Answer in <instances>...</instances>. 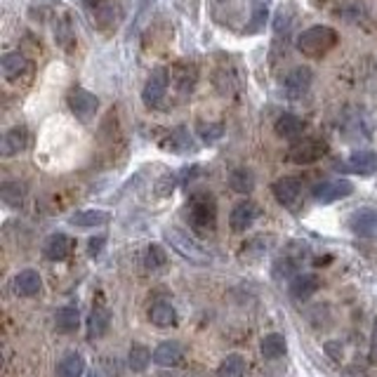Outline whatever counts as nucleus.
Segmentation results:
<instances>
[{
  "mask_svg": "<svg viewBox=\"0 0 377 377\" xmlns=\"http://www.w3.org/2000/svg\"><path fill=\"white\" fill-rule=\"evenodd\" d=\"M339 36L335 29L330 26H309L305 29L302 33L298 36V50L305 54V57H311V59H318L323 57L337 45Z\"/></svg>",
  "mask_w": 377,
  "mask_h": 377,
  "instance_id": "nucleus-1",
  "label": "nucleus"
},
{
  "mask_svg": "<svg viewBox=\"0 0 377 377\" xmlns=\"http://www.w3.org/2000/svg\"><path fill=\"white\" fill-rule=\"evenodd\" d=\"M165 240H168L170 248L175 250L179 257L187 259V262H191V264H196V267H208L210 264V255L189 236L187 231H184V229L168 226L165 229Z\"/></svg>",
  "mask_w": 377,
  "mask_h": 377,
  "instance_id": "nucleus-2",
  "label": "nucleus"
},
{
  "mask_svg": "<svg viewBox=\"0 0 377 377\" xmlns=\"http://www.w3.org/2000/svg\"><path fill=\"white\" fill-rule=\"evenodd\" d=\"M189 220L191 226L199 229V231H208L215 229L217 222V203L210 194H196L189 203Z\"/></svg>",
  "mask_w": 377,
  "mask_h": 377,
  "instance_id": "nucleus-3",
  "label": "nucleus"
},
{
  "mask_svg": "<svg viewBox=\"0 0 377 377\" xmlns=\"http://www.w3.org/2000/svg\"><path fill=\"white\" fill-rule=\"evenodd\" d=\"M170 85V71L165 66H156L149 78H146L144 88H141V102H144L146 109H158L160 102L165 100V92H168Z\"/></svg>",
  "mask_w": 377,
  "mask_h": 377,
  "instance_id": "nucleus-4",
  "label": "nucleus"
},
{
  "mask_svg": "<svg viewBox=\"0 0 377 377\" xmlns=\"http://www.w3.org/2000/svg\"><path fill=\"white\" fill-rule=\"evenodd\" d=\"M351 194H354V184L349 179H323V182L314 184L311 189V199L316 203H323V206L342 201Z\"/></svg>",
  "mask_w": 377,
  "mask_h": 377,
  "instance_id": "nucleus-5",
  "label": "nucleus"
},
{
  "mask_svg": "<svg viewBox=\"0 0 377 377\" xmlns=\"http://www.w3.org/2000/svg\"><path fill=\"white\" fill-rule=\"evenodd\" d=\"M66 104H69L71 114L83 123L95 118L97 109H100V100H97V95H92V92L85 90V88H73L69 95H66Z\"/></svg>",
  "mask_w": 377,
  "mask_h": 377,
  "instance_id": "nucleus-6",
  "label": "nucleus"
},
{
  "mask_svg": "<svg viewBox=\"0 0 377 377\" xmlns=\"http://www.w3.org/2000/svg\"><path fill=\"white\" fill-rule=\"evenodd\" d=\"M325 151H328V144L323 139L307 137V139H300L298 144L290 146L288 160L295 165H311V163H316L318 158H323Z\"/></svg>",
  "mask_w": 377,
  "mask_h": 377,
  "instance_id": "nucleus-7",
  "label": "nucleus"
},
{
  "mask_svg": "<svg viewBox=\"0 0 377 377\" xmlns=\"http://www.w3.org/2000/svg\"><path fill=\"white\" fill-rule=\"evenodd\" d=\"M314 83V71L309 66H295L283 80V92H286L288 100L298 102L302 97H307V92L311 90Z\"/></svg>",
  "mask_w": 377,
  "mask_h": 377,
  "instance_id": "nucleus-8",
  "label": "nucleus"
},
{
  "mask_svg": "<svg viewBox=\"0 0 377 377\" xmlns=\"http://www.w3.org/2000/svg\"><path fill=\"white\" fill-rule=\"evenodd\" d=\"M271 194H274V199L281 203L283 208L295 210L302 199V182L298 177H281L271 184Z\"/></svg>",
  "mask_w": 377,
  "mask_h": 377,
  "instance_id": "nucleus-9",
  "label": "nucleus"
},
{
  "mask_svg": "<svg viewBox=\"0 0 377 377\" xmlns=\"http://www.w3.org/2000/svg\"><path fill=\"white\" fill-rule=\"evenodd\" d=\"M26 146H29V130L24 125H15L5 132L3 141H0V153H3L5 158H12L17 156V153H22Z\"/></svg>",
  "mask_w": 377,
  "mask_h": 377,
  "instance_id": "nucleus-10",
  "label": "nucleus"
},
{
  "mask_svg": "<svg viewBox=\"0 0 377 377\" xmlns=\"http://www.w3.org/2000/svg\"><path fill=\"white\" fill-rule=\"evenodd\" d=\"M255 220H257V206L252 201H240L238 206L231 210V215H229V224L238 233L248 231V229L255 224Z\"/></svg>",
  "mask_w": 377,
  "mask_h": 377,
  "instance_id": "nucleus-11",
  "label": "nucleus"
},
{
  "mask_svg": "<svg viewBox=\"0 0 377 377\" xmlns=\"http://www.w3.org/2000/svg\"><path fill=\"white\" fill-rule=\"evenodd\" d=\"M349 226L354 229V233L361 236H375L377 233V210L375 208H358L351 213Z\"/></svg>",
  "mask_w": 377,
  "mask_h": 377,
  "instance_id": "nucleus-12",
  "label": "nucleus"
},
{
  "mask_svg": "<svg viewBox=\"0 0 377 377\" xmlns=\"http://www.w3.org/2000/svg\"><path fill=\"white\" fill-rule=\"evenodd\" d=\"M71 248L73 243L66 233H52V236L45 240V245H43V255L50 259V262H64V259L71 255Z\"/></svg>",
  "mask_w": 377,
  "mask_h": 377,
  "instance_id": "nucleus-13",
  "label": "nucleus"
},
{
  "mask_svg": "<svg viewBox=\"0 0 377 377\" xmlns=\"http://www.w3.org/2000/svg\"><path fill=\"white\" fill-rule=\"evenodd\" d=\"M344 170L354 172V175H361V177L373 175V172H377V153H373V151H354L347 158V163H344Z\"/></svg>",
  "mask_w": 377,
  "mask_h": 377,
  "instance_id": "nucleus-14",
  "label": "nucleus"
},
{
  "mask_svg": "<svg viewBox=\"0 0 377 377\" xmlns=\"http://www.w3.org/2000/svg\"><path fill=\"white\" fill-rule=\"evenodd\" d=\"M182 356H184V347L179 342H175V339H165V342H160L158 347L153 349V361L163 368L177 366V363L182 361Z\"/></svg>",
  "mask_w": 377,
  "mask_h": 377,
  "instance_id": "nucleus-15",
  "label": "nucleus"
},
{
  "mask_svg": "<svg viewBox=\"0 0 377 377\" xmlns=\"http://www.w3.org/2000/svg\"><path fill=\"white\" fill-rule=\"evenodd\" d=\"M43 288L40 274L36 269H24L15 276V290L22 298H36Z\"/></svg>",
  "mask_w": 377,
  "mask_h": 377,
  "instance_id": "nucleus-16",
  "label": "nucleus"
},
{
  "mask_svg": "<svg viewBox=\"0 0 377 377\" xmlns=\"http://www.w3.org/2000/svg\"><path fill=\"white\" fill-rule=\"evenodd\" d=\"M274 130L281 139H298L305 132V121L295 114H281L274 123Z\"/></svg>",
  "mask_w": 377,
  "mask_h": 377,
  "instance_id": "nucleus-17",
  "label": "nucleus"
},
{
  "mask_svg": "<svg viewBox=\"0 0 377 377\" xmlns=\"http://www.w3.org/2000/svg\"><path fill=\"white\" fill-rule=\"evenodd\" d=\"M111 220V213L107 210H78V213L71 215V224L73 226H80V229H92V226H104L109 224Z\"/></svg>",
  "mask_w": 377,
  "mask_h": 377,
  "instance_id": "nucleus-18",
  "label": "nucleus"
},
{
  "mask_svg": "<svg viewBox=\"0 0 377 377\" xmlns=\"http://www.w3.org/2000/svg\"><path fill=\"white\" fill-rule=\"evenodd\" d=\"M318 290V278L314 274H295L290 281V295L295 300H309L311 295H316Z\"/></svg>",
  "mask_w": 377,
  "mask_h": 377,
  "instance_id": "nucleus-19",
  "label": "nucleus"
},
{
  "mask_svg": "<svg viewBox=\"0 0 377 377\" xmlns=\"http://www.w3.org/2000/svg\"><path fill=\"white\" fill-rule=\"evenodd\" d=\"M172 78H175L177 90L182 92V95H189V92L196 88V80H199V69H196L194 64H189V61H182V64L175 66V73H172Z\"/></svg>",
  "mask_w": 377,
  "mask_h": 377,
  "instance_id": "nucleus-20",
  "label": "nucleus"
},
{
  "mask_svg": "<svg viewBox=\"0 0 377 377\" xmlns=\"http://www.w3.org/2000/svg\"><path fill=\"white\" fill-rule=\"evenodd\" d=\"M0 69H3V76L8 80H17L22 73H26L29 61L22 52H8L3 54V61H0Z\"/></svg>",
  "mask_w": 377,
  "mask_h": 377,
  "instance_id": "nucleus-21",
  "label": "nucleus"
},
{
  "mask_svg": "<svg viewBox=\"0 0 377 377\" xmlns=\"http://www.w3.org/2000/svg\"><path fill=\"white\" fill-rule=\"evenodd\" d=\"M259 349H262V356L264 358H269V361H276V358L286 356L288 342H286V337H283L281 332H269V335L262 339Z\"/></svg>",
  "mask_w": 377,
  "mask_h": 377,
  "instance_id": "nucleus-22",
  "label": "nucleus"
},
{
  "mask_svg": "<svg viewBox=\"0 0 377 377\" xmlns=\"http://www.w3.org/2000/svg\"><path fill=\"white\" fill-rule=\"evenodd\" d=\"M149 318L153 325L158 328H170L177 323V311L170 302H156L151 309H149Z\"/></svg>",
  "mask_w": 377,
  "mask_h": 377,
  "instance_id": "nucleus-23",
  "label": "nucleus"
},
{
  "mask_svg": "<svg viewBox=\"0 0 377 377\" xmlns=\"http://www.w3.org/2000/svg\"><path fill=\"white\" fill-rule=\"evenodd\" d=\"M229 187L231 191H236V194H252V189H255V175H252L250 168H236L231 170V175H229Z\"/></svg>",
  "mask_w": 377,
  "mask_h": 377,
  "instance_id": "nucleus-24",
  "label": "nucleus"
},
{
  "mask_svg": "<svg viewBox=\"0 0 377 377\" xmlns=\"http://www.w3.org/2000/svg\"><path fill=\"white\" fill-rule=\"evenodd\" d=\"M78 323H80V311L76 307H61L54 311V325H57V330L64 332V335L76 330Z\"/></svg>",
  "mask_w": 377,
  "mask_h": 377,
  "instance_id": "nucleus-25",
  "label": "nucleus"
},
{
  "mask_svg": "<svg viewBox=\"0 0 377 377\" xmlns=\"http://www.w3.org/2000/svg\"><path fill=\"white\" fill-rule=\"evenodd\" d=\"M83 370H85V361L78 351H69V354L57 363L59 377H83Z\"/></svg>",
  "mask_w": 377,
  "mask_h": 377,
  "instance_id": "nucleus-26",
  "label": "nucleus"
},
{
  "mask_svg": "<svg viewBox=\"0 0 377 377\" xmlns=\"http://www.w3.org/2000/svg\"><path fill=\"white\" fill-rule=\"evenodd\" d=\"M0 196L8 206H22L24 199H26V184L20 182V179H8V182L0 187Z\"/></svg>",
  "mask_w": 377,
  "mask_h": 377,
  "instance_id": "nucleus-27",
  "label": "nucleus"
},
{
  "mask_svg": "<svg viewBox=\"0 0 377 377\" xmlns=\"http://www.w3.org/2000/svg\"><path fill=\"white\" fill-rule=\"evenodd\" d=\"M109 325H111V314H109V309H104V307H95V309H92L90 321H88L90 337H92V339H95V337H102L104 332L109 330Z\"/></svg>",
  "mask_w": 377,
  "mask_h": 377,
  "instance_id": "nucleus-28",
  "label": "nucleus"
},
{
  "mask_svg": "<svg viewBox=\"0 0 377 377\" xmlns=\"http://www.w3.org/2000/svg\"><path fill=\"white\" fill-rule=\"evenodd\" d=\"M165 149L175 151V153H187L194 151V141H191V134L187 132V128H177L170 132V139L165 141Z\"/></svg>",
  "mask_w": 377,
  "mask_h": 377,
  "instance_id": "nucleus-29",
  "label": "nucleus"
},
{
  "mask_svg": "<svg viewBox=\"0 0 377 377\" xmlns=\"http://www.w3.org/2000/svg\"><path fill=\"white\" fill-rule=\"evenodd\" d=\"M269 20V0H255L252 3V15H250V26L245 29L248 33H259L264 29V24Z\"/></svg>",
  "mask_w": 377,
  "mask_h": 377,
  "instance_id": "nucleus-30",
  "label": "nucleus"
},
{
  "mask_svg": "<svg viewBox=\"0 0 377 377\" xmlns=\"http://www.w3.org/2000/svg\"><path fill=\"white\" fill-rule=\"evenodd\" d=\"M151 361V351L144 347V344H132L130 347V354H128V366L132 373H141V370H146Z\"/></svg>",
  "mask_w": 377,
  "mask_h": 377,
  "instance_id": "nucleus-31",
  "label": "nucleus"
},
{
  "mask_svg": "<svg viewBox=\"0 0 377 377\" xmlns=\"http://www.w3.org/2000/svg\"><path fill=\"white\" fill-rule=\"evenodd\" d=\"M243 375H245V361L238 354L226 356L217 368V377H243Z\"/></svg>",
  "mask_w": 377,
  "mask_h": 377,
  "instance_id": "nucleus-32",
  "label": "nucleus"
},
{
  "mask_svg": "<svg viewBox=\"0 0 377 377\" xmlns=\"http://www.w3.org/2000/svg\"><path fill=\"white\" fill-rule=\"evenodd\" d=\"M196 132H199V137L206 141V144H215V141L222 139V134H224V125H222V123L201 121L199 125H196Z\"/></svg>",
  "mask_w": 377,
  "mask_h": 377,
  "instance_id": "nucleus-33",
  "label": "nucleus"
},
{
  "mask_svg": "<svg viewBox=\"0 0 377 377\" xmlns=\"http://www.w3.org/2000/svg\"><path fill=\"white\" fill-rule=\"evenodd\" d=\"M293 22H295V12H293V8L290 5H283L281 10L276 12V17H274V31L278 36H286L288 31H290V26H293Z\"/></svg>",
  "mask_w": 377,
  "mask_h": 377,
  "instance_id": "nucleus-34",
  "label": "nucleus"
},
{
  "mask_svg": "<svg viewBox=\"0 0 377 377\" xmlns=\"http://www.w3.org/2000/svg\"><path fill=\"white\" fill-rule=\"evenodd\" d=\"M165 264V252L160 245L156 243H151L149 248H146V267L149 269H158V267H163Z\"/></svg>",
  "mask_w": 377,
  "mask_h": 377,
  "instance_id": "nucleus-35",
  "label": "nucleus"
},
{
  "mask_svg": "<svg viewBox=\"0 0 377 377\" xmlns=\"http://www.w3.org/2000/svg\"><path fill=\"white\" fill-rule=\"evenodd\" d=\"M104 243H107V236H95V238H90V243H88L90 257H97V255H100L102 248H104Z\"/></svg>",
  "mask_w": 377,
  "mask_h": 377,
  "instance_id": "nucleus-36",
  "label": "nucleus"
},
{
  "mask_svg": "<svg viewBox=\"0 0 377 377\" xmlns=\"http://www.w3.org/2000/svg\"><path fill=\"white\" fill-rule=\"evenodd\" d=\"M325 351H328V356L335 358V361L342 358V344H337V342H328L325 344Z\"/></svg>",
  "mask_w": 377,
  "mask_h": 377,
  "instance_id": "nucleus-37",
  "label": "nucleus"
},
{
  "mask_svg": "<svg viewBox=\"0 0 377 377\" xmlns=\"http://www.w3.org/2000/svg\"><path fill=\"white\" fill-rule=\"evenodd\" d=\"M370 358L377 361V321H375V328H373V337H370Z\"/></svg>",
  "mask_w": 377,
  "mask_h": 377,
  "instance_id": "nucleus-38",
  "label": "nucleus"
},
{
  "mask_svg": "<svg viewBox=\"0 0 377 377\" xmlns=\"http://www.w3.org/2000/svg\"><path fill=\"white\" fill-rule=\"evenodd\" d=\"M102 0H83V5H90V8H100Z\"/></svg>",
  "mask_w": 377,
  "mask_h": 377,
  "instance_id": "nucleus-39",
  "label": "nucleus"
}]
</instances>
